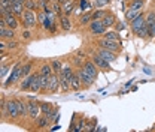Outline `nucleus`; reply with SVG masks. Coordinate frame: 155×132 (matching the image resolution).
I'll return each instance as SVG.
<instances>
[{"label": "nucleus", "mask_w": 155, "mask_h": 132, "mask_svg": "<svg viewBox=\"0 0 155 132\" xmlns=\"http://www.w3.org/2000/svg\"><path fill=\"white\" fill-rule=\"evenodd\" d=\"M155 24V12H151L149 15H148V18H146V26L151 27Z\"/></svg>", "instance_id": "obj_35"}, {"label": "nucleus", "mask_w": 155, "mask_h": 132, "mask_svg": "<svg viewBox=\"0 0 155 132\" xmlns=\"http://www.w3.org/2000/svg\"><path fill=\"white\" fill-rule=\"evenodd\" d=\"M102 21H103V24L106 27H112L113 24H115V17H113L112 14H107V12H106V15L103 17Z\"/></svg>", "instance_id": "obj_21"}, {"label": "nucleus", "mask_w": 155, "mask_h": 132, "mask_svg": "<svg viewBox=\"0 0 155 132\" xmlns=\"http://www.w3.org/2000/svg\"><path fill=\"white\" fill-rule=\"evenodd\" d=\"M99 54L103 57L106 62H109V63H112V62H115V60H116V53H113V51H109V50L102 48V47H100V50H99Z\"/></svg>", "instance_id": "obj_13"}, {"label": "nucleus", "mask_w": 155, "mask_h": 132, "mask_svg": "<svg viewBox=\"0 0 155 132\" xmlns=\"http://www.w3.org/2000/svg\"><path fill=\"white\" fill-rule=\"evenodd\" d=\"M60 26H61V29H63L64 32H69V30L72 29V21H70L69 15H63V17L60 18Z\"/></svg>", "instance_id": "obj_19"}, {"label": "nucleus", "mask_w": 155, "mask_h": 132, "mask_svg": "<svg viewBox=\"0 0 155 132\" xmlns=\"http://www.w3.org/2000/svg\"><path fill=\"white\" fill-rule=\"evenodd\" d=\"M60 86H61V81H60V74H52L51 77H49V83H48V92H51V93H55L58 89H60Z\"/></svg>", "instance_id": "obj_8"}, {"label": "nucleus", "mask_w": 155, "mask_h": 132, "mask_svg": "<svg viewBox=\"0 0 155 132\" xmlns=\"http://www.w3.org/2000/svg\"><path fill=\"white\" fill-rule=\"evenodd\" d=\"M79 8H81L82 11H84V9H87V8H88V3H87V0H81V2H79Z\"/></svg>", "instance_id": "obj_37"}, {"label": "nucleus", "mask_w": 155, "mask_h": 132, "mask_svg": "<svg viewBox=\"0 0 155 132\" xmlns=\"http://www.w3.org/2000/svg\"><path fill=\"white\" fill-rule=\"evenodd\" d=\"M17 47H18L17 42H11V41H9V44H8V48H9V50H14V48H17Z\"/></svg>", "instance_id": "obj_39"}, {"label": "nucleus", "mask_w": 155, "mask_h": 132, "mask_svg": "<svg viewBox=\"0 0 155 132\" xmlns=\"http://www.w3.org/2000/svg\"><path fill=\"white\" fill-rule=\"evenodd\" d=\"M99 45L102 47V48H106V50H109V51H113V53H118L119 51V42H116V41H110V39H100L99 41Z\"/></svg>", "instance_id": "obj_6"}, {"label": "nucleus", "mask_w": 155, "mask_h": 132, "mask_svg": "<svg viewBox=\"0 0 155 132\" xmlns=\"http://www.w3.org/2000/svg\"><path fill=\"white\" fill-rule=\"evenodd\" d=\"M48 123H49V117H48L46 114H45L43 117L37 119V126H39V128H43V126H45V125H48Z\"/></svg>", "instance_id": "obj_31"}, {"label": "nucleus", "mask_w": 155, "mask_h": 132, "mask_svg": "<svg viewBox=\"0 0 155 132\" xmlns=\"http://www.w3.org/2000/svg\"><path fill=\"white\" fill-rule=\"evenodd\" d=\"M81 86H82V80L79 77V74H73L72 78H70V87H72V90L78 92L81 89Z\"/></svg>", "instance_id": "obj_14"}, {"label": "nucleus", "mask_w": 155, "mask_h": 132, "mask_svg": "<svg viewBox=\"0 0 155 132\" xmlns=\"http://www.w3.org/2000/svg\"><path fill=\"white\" fill-rule=\"evenodd\" d=\"M104 38L106 39H110V41H119V33H118V30H113V32H106L104 33Z\"/></svg>", "instance_id": "obj_24"}, {"label": "nucleus", "mask_w": 155, "mask_h": 132, "mask_svg": "<svg viewBox=\"0 0 155 132\" xmlns=\"http://www.w3.org/2000/svg\"><path fill=\"white\" fill-rule=\"evenodd\" d=\"M79 77H81V80H82V83H85L87 86H91V84H94V81H96V78L93 77V75H90V72L87 71V69H81L79 72Z\"/></svg>", "instance_id": "obj_11"}, {"label": "nucleus", "mask_w": 155, "mask_h": 132, "mask_svg": "<svg viewBox=\"0 0 155 132\" xmlns=\"http://www.w3.org/2000/svg\"><path fill=\"white\" fill-rule=\"evenodd\" d=\"M93 20H94L93 12H87V14L82 15V18H81V24H88V23H91Z\"/></svg>", "instance_id": "obj_27"}, {"label": "nucleus", "mask_w": 155, "mask_h": 132, "mask_svg": "<svg viewBox=\"0 0 155 132\" xmlns=\"http://www.w3.org/2000/svg\"><path fill=\"white\" fill-rule=\"evenodd\" d=\"M2 17L5 18V21H6V24L8 27H11V29H18V20H17V15L12 12V11H8V12H5V14H2Z\"/></svg>", "instance_id": "obj_7"}, {"label": "nucleus", "mask_w": 155, "mask_h": 132, "mask_svg": "<svg viewBox=\"0 0 155 132\" xmlns=\"http://www.w3.org/2000/svg\"><path fill=\"white\" fill-rule=\"evenodd\" d=\"M23 38H24V39H30V38H31V33H30L28 29H26V30L23 32Z\"/></svg>", "instance_id": "obj_38"}, {"label": "nucleus", "mask_w": 155, "mask_h": 132, "mask_svg": "<svg viewBox=\"0 0 155 132\" xmlns=\"http://www.w3.org/2000/svg\"><path fill=\"white\" fill-rule=\"evenodd\" d=\"M11 71V68H8V66H5V65H2V78H5L6 75H8V72Z\"/></svg>", "instance_id": "obj_36"}, {"label": "nucleus", "mask_w": 155, "mask_h": 132, "mask_svg": "<svg viewBox=\"0 0 155 132\" xmlns=\"http://www.w3.org/2000/svg\"><path fill=\"white\" fill-rule=\"evenodd\" d=\"M0 38H3V39H14L15 38V29H11V27L0 29Z\"/></svg>", "instance_id": "obj_15"}, {"label": "nucleus", "mask_w": 155, "mask_h": 132, "mask_svg": "<svg viewBox=\"0 0 155 132\" xmlns=\"http://www.w3.org/2000/svg\"><path fill=\"white\" fill-rule=\"evenodd\" d=\"M130 8H131V9H136V11H142V8H143V0H131Z\"/></svg>", "instance_id": "obj_28"}, {"label": "nucleus", "mask_w": 155, "mask_h": 132, "mask_svg": "<svg viewBox=\"0 0 155 132\" xmlns=\"http://www.w3.org/2000/svg\"><path fill=\"white\" fill-rule=\"evenodd\" d=\"M90 29H91V32L96 33V35H104L107 27L103 24L102 20H93V21L90 23Z\"/></svg>", "instance_id": "obj_9"}, {"label": "nucleus", "mask_w": 155, "mask_h": 132, "mask_svg": "<svg viewBox=\"0 0 155 132\" xmlns=\"http://www.w3.org/2000/svg\"><path fill=\"white\" fill-rule=\"evenodd\" d=\"M2 114H3V116L8 114L11 119H17V117L20 116V110H18V102H17V99H9V101H6L5 108L2 110Z\"/></svg>", "instance_id": "obj_1"}, {"label": "nucleus", "mask_w": 155, "mask_h": 132, "mask_svg": "<svg viewBox=\"0 0 155 132\" xmlns=\"http://www.w3.org/2000/svg\"><path fill=\"white\" fill-rule=\"evenodd\" d=\"M104 15H106V12H104V11H102V9H99V11H94V12H93L94 20H103Z\"/></svg>", "instance_id": "obj_32"}, {"label": "nucleus", "mask_w": 155, "mask_h": 132, "mask_svg": "<svg viewBox=\"0 0 155 132\" xmlns=\"http://www.w3.org/2000/svg\"><path fill=\"white\" fill-rule=\"evenodd\" d=\"M20 77H23V65H20V63H18V65H15V68L11 71L9 78L3 83V87H9L11 84H14V83L20 78Z\"/></svg>", "instance_id": "obj_3"}, {"label": "nucleus", "mask_w": 155, "mask_h": 132, "mask_svg": "<svg viewBox=\"0 0 155 132\" xmlns=\"http://www.w3.org/2000/svg\"><path fill=\"white\" fill-rule=\"evenodd\" d=\"M93 62H94V63H96L99 68H102V69H107V68H109V62H106V60H104V59L99 53L94 54V59H93Z\"/></svg>", "instance_id": "obj_17"}, {"label": "nucleus", "mask_w": 155, "mask_h": 132, "mask_svg": "<svg viewBox=\"0 0 155 132\" xmlns=\"http://www.w3.org/2000/svg\"><path fill=\"white\" fill-rule=\"evenodd\" d=\"M23 23L26 29H33V27L37 24V17H36V11H30L26 9L24 15H23Z\"/></svg>", "instance_id": "obj_2"}, {"label": "nucleus", "mask_w": 155, "mask_h": 132, "mask_svg": "<svg viewBox=\"0 0 155 132\" xmlns=\"http://www.w3.org/2000/svg\"><path fill=\"white\" fill-rule=\"evenodd\" d=\"M85 62V53L84 51H78L76 56H75V63L76 65H82Z\"/></svg>", "instance_id": "obj_30"}, {"label": "nucleus", "mask_w": 155, "mask_h": 132, "mask_svg": "<svg viewBox=\"0 0 155 132\" xmlns=\"http://www.w3.org/2000/svg\"><path fill=\"white\" fill-rule=\"evenodd\" d=\"M84 69H87L88 72H90V75H93L94 78H97V65L94 63V62H85L84 63Z\"/></svg>", "instance_id": "obj_16"}, {"label": "nucleus", "mask_w": 155, "mask_h": 132, "mask_svg": "<svg viewBox=\"0 0 155 132\" xmlns=\"http://www.w3.org/2000/svg\"><path fill=\"white\" fill-rule=\"evenodd\" d=\"M51 66H52V69H54V72L55 74H60L61 72V69H63V65H61V62L60 60H54L51 63Z\"/></svg>", "instance_id": "obj_29"}, {"label": "nucleus", "mask_w": 155, "mask_h": 132, "mask_svg": "<svg viewBox=\"0 0 155 132\" xmlns=\"http://www.w3.org/2000/svg\"><path fill=\"white\" fill-rule=\"evenodd\" d=\"M17 102H18L20 116H26V114H28V110H27V104H26V102H23V101H20V99H17Z\"/></svg>", "instance_id": "obj_26"}, {"label": "nucleus", "mask_w": 155, "mask_h": 132, "mask_svg": "<svg viewBox=\"0 0 155 132\" xmlns=\"http://www.w3.org/2000/svg\"><path fill=\"white\" fill-rule=\"evenodd\" d=\"M52 74H54V69H52L51 65H42V68H40V75L51 77Z\"/></svg>", "instance_id": "obj_23"}, {"label": "nucleus", "mask_w": 155, "mask_h": 132, "mask_svg": "<svg viewBox=\"0 0 155 132\" xmlns=\"http://www.w3.org/2000/svg\"><path fill=\"white\" fill-rule=\"evenodd\" d=\"M28 90H31V92H34V93H37V92L42 90L40 74H34V75H33V80H31V84H30V89H28Z\"/></svg>", "instance_id": "obj_12"}, {"label": "nucleus", "mask_w": 155, "mask_h": 132, "mask_svg": "<svg viewBox=\"0 0 155 132\" xmlns=\"http://www.w3.org/2000/svg\"><path fill=\"white\" fill-rule=\"evenodd\" d=\"M52 11L55 12V15H61L63 8L60 6V3H58V2H55V3H52Z\"/></svg>", "instance_id": "obj_34"}, {"label": "nucleus", "mask_w": 155, "mask_h": 132, "mask_svg": "<svg viewBox=\"0 0 155 132\" xmlns=\"http://www.w3.org/2000/svg\"><path fill=\"white\" fill-rule=\"evenodd\" d=\"M31 74V63H26L23 65V77H27Z\"/></svg>", "instance_id": "obj_33"}, {"label": "nucleus", "mask_w": 155, "mask_h": 132, "mask_svg": "<svg viewBox=\"0 0 155 132\" xmlns=\"http://www.w3.org/2000/svg\"><path fill=\"white\" fill-rule=\"evenodd\" d=\"M139 15H142V11H136V9H131V8H130L128 11H127V14H125V18H127L128 21H133V20H136Z\"/></svg>", "instance_id": "obj_20"}, {"label": "nucleus", "mask_w": 155, "mask_h": 132, "mask_svg": "<svg viewBox=\"0 0 155 132\" xmlns=\"http://www.w3.org/2000/svg\"><path fill=\"white\" fill-rule=\"evenodd\" d=\"M122 29H124V24H122V23H119V24L116 26V30H122Z\"/></svg>", "instance_id": "obj_41"}, {"label": "nucleus", "mask_w": 155, "mask_h": 132, "mask_svg": "<svg viewBox=\"0 0 155 132\" xmlns=\"http://www.w3.org/2000/svg\"><path fill=\"white\" fill-rule=\"evenodd\" d=\"M61 5H63V12H64V15H70L72 11H73V8H75V2H73V0H64Z\"/></svg>", "instance_id": "obj_18"}, {"label": "nucleus", "mask_w": 155, "mask_h": 132, "mask_svg": "<svg viewBox=\"0 0 155 132\" xmlns=\"http://www.w3.org/2000/svg\"><path fill=\"white\" fill-rule=\"evenodd\" d=\"M24 6H26V9H30V11H36V9L39 8V2H36V0H26Z\"/></svg>", "instance_id": "obj_25"}, {"label": "nucleus", "mask_w": 155, "mask_h": 132, "mask_svg": "<svg viewBox=\"0 0 155 132\" xmlns=\"http://www.w3.org/2000/svg\"><path fill=\"white\" fill-rule=\"evenodd\" d=\"M11 9H12V12H14L17 17H21V18H23V15H24V12H26L24 3H18V2H11Z\"/></svg>", "instance_id": "obj_10"}, {"label": "nucleus", "mask_w": 155, "mask_h": 132, "mask_svg": "<svg viewBox=\"0 0 155 132\" xmlns=\"http://www.w3.org/2000/svg\"><path fill=\"white\" fill-rule=\"evenodd\" d=\"M145 27H146V18H145L143 15H139L136 20L131 21V30H133L137 36H140V33L143 32Z\"/></svg>", "instance_id": "obj_5"}, {"label": "nucleus", "mask_w": 155, "mask_h": 132, "mask_svg": "<svg viewBox=\"0 0 155 132\" xmlns=\"http://www.w3.org/2000/svg\"><path fill=\"white\" fill-rule=\"evenodd\" d=\"M27 110H28V116H30V119H33V120H37V119H39V114L42 113L40 104H37V102L33 101L31 98H30V101L27 102Z\"/></svg>", "instance_id": "obj_4"}, {"label": "nucleus", "mask_w": 155, "mask_h": 132, "mask_svg": "<svg viewBox=\"0 0 155 132\" xmlns=\"http://www.w3.org/2000/svg\"><path fill=\"white\" fill-rule=\"evenodd\" d=\"M6 47H8V45H6V42H5V39H3V38H2V42H0V48H2V50H0V51H2V53H3V51H5V48H6Z\"/></svg>", "instance_id": "obj_40"}, {"label": "nucleus", "mask_w": 155, "mask_h": 132, "mask_svg": "<svg viewBox=\"0 0 155 132\" xmlns=\"http://www.w3.org/2000/svg\"><path fill=\"white\" fill-rule=\"evenodd\" d=\"M33 75H34V74H30V75H27V77H24V80H23V83H21V86H20V89H21V90H28V89H30V84H31V80H33Z\"/></svg>", "instance_id": "obj_22"}]
</instances>
